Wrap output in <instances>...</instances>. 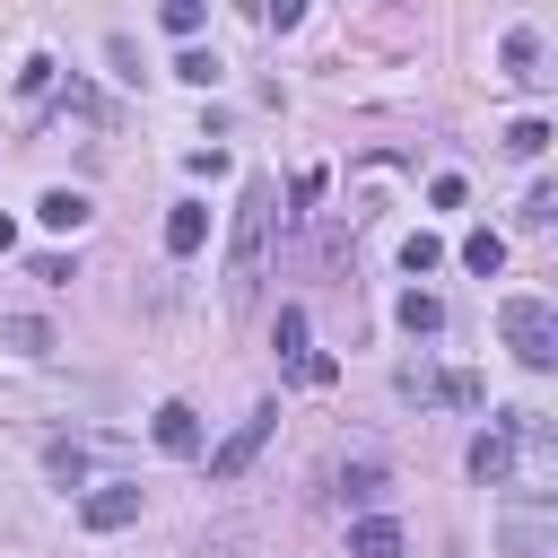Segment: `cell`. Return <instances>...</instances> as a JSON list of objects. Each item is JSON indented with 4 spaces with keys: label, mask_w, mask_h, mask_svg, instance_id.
Returning <instances> with one entry per match:
<instances>
[{
    "label": "cell",
    "mask_w": 558,
    "mask_h": 558,
    "mask_svg": "<svg viewBox=\"0 0 558 558\" xmlns=\"http://www.w3.org/2000/svg\"><path fill=\"white\" fill-rule=\"evenodd\" d=\"M270 218H279V183H244L235 201V244H227V305H253L262 270H270Z\"/></svg>",
    "instance_id": "6da1fadb"
},
{
    "label": "cell",
    "mask_w": 558,
    "mask_h": 558,
    "mask_svg": "<svg viewBox=\"0 0 558 558\" xmlns=\"http://www.w3.org/2000/svg\"><path fill=\"white\" fill-rule=\"evenodd\" d=\"M497 331H506V349H514L523 366H549V357H558V314H549V296H506V305H497Z\"/></svg>",
    "instance_id": "7a4b0ae2"
},
{
    "label": "cell",
    "mask_w": 558,
    "mask_h": 558,
    "mask_svg": "<svg viewBox=\"0 0 558 558\" xmlns=\"http://www.w3.org/2000/svg\"><path fill=\"white\" fill-rule=\"evenodd\" d=\"M549 523H558V506H549V488H523L514 506H506V558H541L549 549Z\"/></svg>",
    "instance_id": "3957f363"
},
{
    "label": "cell",
    "mask_w": 558,
    "mask_h": 558,
    "mask_svg": "<svg viewBox=\"0 0 558 558\" xmlns=\"http://www.w3.org/2000/svg\"><path fill=\"white\" fill-rule=\"evenodd\" d=\"M270 427H279V410L262 401V410H253V418H244V427H235V436L209 453V480H218V488H227V480H244V471H253V453L270 445Z\"/></svg>",
    "instance_id": "277c9868"
},
{
    "label": "cell",
    "mask_w": 558,
    "mask_h": 558,
    "mask_svg": "<svg viewBox=\"0 0 558 558\" xmlns=\"http://www.w3.org/2000/svg\"><path fill=\"white\" fill-rule=\"evenodd\" d=\"M270 349L305 375V384H331V357H314V340H305V305H279V323H270Z\"/></svg>",
    "instance_id": "5b68a950"
},
{
    "label": "cell",
    "mask_w": 558,
    "mask_h": 558,
    "mask_svg": "<svg viewBox=\"0 0 558 558\" xmlns=\"http://www.w3.org/2000/svg\"><path fill=\"white\" fill-rule=\"evenodd\" d=\"M78 523H87V532H122V523H140V488H131V480L87 488V497H78Z\"/></svg>",
    "instance_id": "8992f818"
},
{
    "label": "cell",
    "mask_w": 558,
    "mask_h": 558,
    "mask_svg": "<svg viewBox=\"0 0 558 558\" xmlns=\"http://www.w3.org/2000/svg\"><path fill=\"white\" fill-rule=\"evenodd\" d=\"M471 480L480 488H514V427L497 418L488 436H471Z\"/></svg>",
    "instance_id": "52a82bcc"
},
{
    "label": "cell",
    "mask_w": 558,
    "mask_h": 558,
    "mask_svg": "<svg viewBox=\"0 0 558 558\" xmlns=\"http://www.w3.org/2000/svg\"><path fill=\"white\" fill-rule=\"evenodd\" d=\"M148 436H157L166 453H201V410H192V401H166V410L148 418Z\"/></svg>",
    "instance_id": "ba28073f"
},
{
    "label": "cell",
    "mask_w": 558,
    "mask_h": 558,
    "mask_svg": "<svg viewBox=\"0 0 558 558\" xmlns=\"http://www.w3.org/2000/svg\"><path fill=\"white\" fill-rule=\"evenodd\" d=\"M349 558H401V523L392 514H357L349 523Z\"/></svg>",
    "instance_id": "9c48e42d"
},
{
    "label": "cell",
    "mask_w": 558,
    "mask_h": 558,
    "mask_svg": "<svg viewBox=\"0 0 558 558\" xmlns=\"http://www.w3.org/2000/svg\"><path fill=\"white\" fill-rule=\"evenodd\" d=\"M209 244V209L201 201H174V218H166V253H201Z\"/></svg>",
    "instance_id": "30bf717a"
},
{
    "label": "cell",
    "mask_w": 558,
    "mask_h": 558,
    "mask_svg": "<svg viewBox=\"0 0 558 558\" xmlns=\"http://www.w3.org/2000/svg\"><path fill=\"white\" fill-rule=\"evenodd\" d=\"M506 78H523V87H541V78H549V70H541V35H532V26H514V35H506Z\"/></svg>",
    "instance_id": "8fae6325"
},
{
    "label": "cell",
    "mask_w": 558,
    "mask_h": 558,
    "mask_svg": "<svg viewBox=\"0 0 558 558\" xmlns=\"http://www.w3.org/2000/svg\"><path fill=\"white\" fill-rule=\"evenodd\" d=\"M35 218H44V227H61V235H78V227H87V192H61V183H52V192L35 201Z\"/></svg>",
    "instance_id": "7c38bea8"
},
{
    "label": "cell",
    "mask_w": 558,
    "mask_h": 558,
    "mask_svg": "<svg viewBox=\"0 0 558 558\" xmlns=\"http://www.w3.org/2000/svg\"><path fill=\"white\" fill-rule=\"evenodd\" d=\"M462 262H471L480 279H497V270H506V235H497V227H471V235H462Z\"/></svg>",
    "instance_id": "4fadbf2b"
},
{
    "label": "cell",
    "mask_w": 558,
    "mask_h": 558,
    "mask_svg": "<svg viewBox=\"0 0 558 558\" xmlns=\"http://www.w3.org/2000/svg\"><path fill=\"white\" fill-rule=\"evenodd\" d=\"M0 340H9V349H26V357H44V349H52V323H35V314H9V323H0Z\"/></svg>",
    "instance_id": "5bb4252c"
},
{
    "label": "cell",
    "mask_w": 558,
    "mask_h": 558,
    "mask_svg": "<svg viewBox=\"0 0 558 558\" xmlns=\"http://www.w3.org/2000/svg\"><path fill=\"white\" fill-rule=\"evenodd\" d=\"M340 497H349V506H384V497H392V480H384L375 462H357V471L340 480Z\"/></svg>",
    "instance_id": "9a60e30c"
},
{
    "label": "cell",
    "mask_w": 558,
    "mask_h": 558,
    "mask_svg": "<svg viewBox=\"0 0 558 558\" xmlns=\"http://www.w3.org/2000/svg\"><path fill=\"white\" fill-rule=\"evenodd\" d=\"M401 323H410V331H445V305H436L427 288H410V296H401Z\"/></svg>",
    "instance_id": "2e32d148"
},
{
    "label": "cell",
    "mask_w": 558,
    "mask_h": 558,
    "mask_svg": "<svg viewBox=\"0 0 558 558\" xmlns=\"http://www.w3.org/2000/svg\"><path fill=\"white\" fill-rule=\"evenodd\" d=\"M436 392H445L453 410H480V401H488V384H480V375H436Z\"/></svg>",
    "instance_id": "e0dca14e"
},
{
    "label": "cell",
    "mask_w": 558,
    "mask_h": 558,
    "mask_svg": "<svg viewBox=\"0 0 558 558\" xmlns=\"http://www.w3.org/2000/svg\"><path fill=\"white\" fill-rule=\"evenodd\" d=\"M157 26H166V35H201V0H166Z\"/></svg>",
    "instance_id": "ac0fdd59"
},
{
    "label": "cell",
    "mask_w": 558,
    "mask_h": 558,
    "mask_svg": "<svg viewBox=\"0 0 558 558\" xmlns=\"http://www.w3.org/2000/svg\"><path fill=\"white\" fill-rule=\"evenodd\" d=\"M506 148H514V157H541V148H549V122H532V113H523V122L506 131Z\"/></svg>",
    "instance_id": "d6986e66"
},
{
    "label": "cell",
    "mask_w": 558,
    "mask_h": 558,
    "mask_svg": "<svg viewBox=\"0 0 558 558\" xmlns=\"http://www.w3.org/2000/svg\"><path fill=\"white\" fill-rule=\"evenodd\" d=\"M549 209H558V192H549V183H532V192H523V209H514V218H523V227H549Z\"/></svg>",
    "instance_id": "ffe728a7"
},
{
    "label": "cell",
    "mask_w": 558,
    "mask_h": 558,
    "mask_svg": "<svg viewBox=\"0 0 558 558\" xmlns=\"http://www.w3.org/2000/svg\"><path fill=\"white\" fill-rule=\"evenodd\" d=\"M436 262H445L436 235H410V244H401V270H436Z\"/></svg>",
    "instance_id": "44dd1931"
},
{
    "label": "cell",
    "mask_w": 558,
    "mask_h": 558,
    "mask_svg": "<svg viewBox=\"0 0 558 558\" xmlns=\"http://www.w3.org/2000/svg\"><path fill=\"white\" fill-rule=\"evenodd\" d=\"M174 78H192V87H209V78H218V52H183V61H174Z\"/></svg>",
    "instance_id": "7402d4cb"
},
{
    "label": "cell",
    "mask_w": 558,
    "mask_h": 558,
    "mask_svg": "<svg viewBox=\"0 0 558 558\" xmlns=\"http://www.w3.org/2000/svg\"><path fill=\"white\" fill-rule=\"evenodd\" d=\"M0 253H17V227H9V218H0Z\"/></svg>",
    "instance_id": "603a6c76"
}]
</instances>
